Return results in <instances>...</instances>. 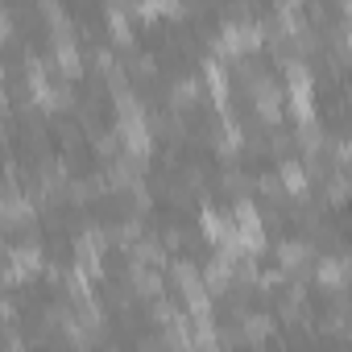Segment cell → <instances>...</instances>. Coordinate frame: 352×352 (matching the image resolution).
<instances>
[{"label":"cell","instance_id":"1","mask_svg":"<svg viewBox=\"0 0 352 352\" xmlns=\"http://www.w3.org/2000/svg\"><path fill=\"white\" fill-rule=\"evenodd\" d=\"M278 179H282V191L286 195H307V187H311V170L298 162V157H282V166H278Z\"/></svg>","mask_w":352,"mask_h":352},{"label":"cell","instance_id":"2","mask_svg":"<svg viewBox=\"0 0 352 352\" xmlns=\"http://www.w3.org/2000/svg\"><path fill=\"white\" fill-rule=\"evenodd\" d=\"M315 278H319L323 290H340V286H348V261H331V257H323V261L315 265Z\"/></svg>","mask_w":352,"mask_h":352},{"label":"cell","instance_id":"3","mask_svg":"<svg viewBox=\"0 0 352 352\" xmlns=\"http://www.w3.org/2000/svg\"><path fill=\"white\" fill-rule=\"evenodd\" d=\"M307 241H282L278 245V261H282V270H294V265H302L307 261Z\"/></svg>","mask_w":352,"mask_h":352},{"label":"cell","instance_id":"4","mask_svg":"<svg viewBox=\"0 0 352 352\" xmlns=\"http://www.w3.org/2000/svg\"><path fill=\"white\" fill-rule=\"evenodd\" d=\"M170 100L174 104H195L199 100V79H179V83H174V91H170Z\"/></svg>","mask_w":352,"mask_h":352},{"label":"cell","instance_id":"5","mask_svg":"<svg viewBox=\"0 0 352 352\" xmlns=\"http://www.w3.org/2000/svg\"><path fill=\"white\" fill-rule=\"evenodd\" d=\"M348 54H352V34H348Z\"/></svg>","mask_w":352,"mask_h":352}]
</instances>
